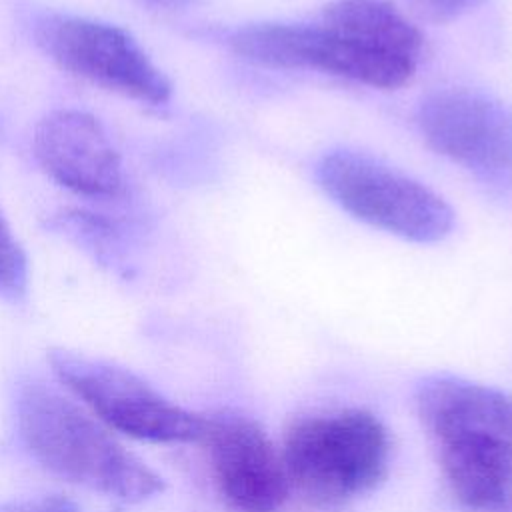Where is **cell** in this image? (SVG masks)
<instances>
[{
  "instance_id": "obj_15",
  "label": "cell",
  "mask_w": 512,
  "mask_h": 512,
  "mask_svg": "<svg viewBox=\"0 0 512 512\" xmlns=\"http://www.w3.org/2000/svg\"><path fill=\"white\" fill-rule=\"evenodd\" d=\"M150 8H156V10H178V8H184L188 6L192 0H138Z\"/></svg>"
},
{
  "instance_id": "obj_7",
  "label": "cell",
  "mask_w": 512,
  "mask_h": 512,
  "mask_svg": "<svg viewBox=\"0 0 512 512\" xmlns=\"http://www.w3.org/2000/svg\"><path fill=\"white\" fill-rule=\"evenodd\" d=\"M228 44L238 56L260 66L320 70L384 90L406 84L418 64L370 48L322 22L252 24L230 34Z\"/></svg>"
},
{
  "instance_id": "obj_2",
  "label": "cell",
  "mask_w": 512,
  "mask_h": 512,
  "mask_svg": "<svg viewBox=\"0 0 512 512\" xmlns=\"http://www.w3.org/2000/svg\"><path fill=\"white\" fill-rule=\"evenodd\" d=\"M16 428L26 452L50 474L120 502H144L166 488L164 478L120 444L86 406L54 386L18 384Z\"/></svg>"
},
{
  "instance_id": "obj_4",
  "label": "cell",
  "mask_w": 512,
  "mask_h": 512,
  "mask_svg": "<svg viewBox=\"0 0 512 512\" xmlns=\"http://www.w3.org/2000/svg\"><path fill=\"white\" fill-rule=\"evenodd\" d=\"M48 362L58 382L106 428L142 442H200L206 416L172 402L132 370L68 348H52Z\"/></svg>"
},
{
  "instance_id": "obj_6",
  "label": "cell",
  "mask_w": 512,
  "mask_h": 512,
  "mask_svg": "<svg viewBox=\"0 0 512 512\" xmlns=\"http://www.w3.org/2000/svg\"><path fill=\"white\" fill-rule=\"evenodd\" d=\"M36 44L64 72L124 98L160 106L172 86L124 28L74 14H46L34 26Z\"/></svg>"
},
{
  "instance_id": "obj_13",
  "label": "cell",
  "mask_w": 512,
  "mask_h": 512,
  "mask_svg": "<svg viewBox=\"0 0 512 512\" xmlns=\"http://www.w3.org/2000/svg\"><path fill=\"white\" fill-rule=\"evenodd\" d=\"M414 14H418L424 20L430 22H450L474 6H478L482 0H406Z\"/></svg>"
},
{
  "instance_id": "obj_3",
  "label": "cell",
  "mask_w": 512,
  "mask_h": 512,
  "mask_svg": "<svg viewBox=\"0 0 512 512\" xmlns=\"http://www.w3.org/2000/svg\"><path fill=\"white\" fill-rule=\"evenodd\" d=\"M390 450V434L378 416L344 408L294 418L280 454L290 488L308 504L342 508L380 486Z\"/></svg>"
},
{
  "instance_id": "obj_14",
  "label": "cell",
  "mask_w": 512,
  "mask_h": 512,
  "mask_svg": "<svg viewBox=\"0 0 512 512\" xmlns=\"http://www.w3.org/2000/svg\"><path fill=\"white\" fill-rule=\"evenodd\" d=\"M0 512H80V506L70 496L52 492L6 504Z\"/></svg>"
},
{
  "instance_id": "obj_10",
  "label": "cell",
  "mask_w": 512,
  "mask_h": 512,
  "mask_svg": "<svg viewBox=\"0 0 512 512\" xmlns=\"http://www.w3.org/2000/svg\"><path fill=\"white\" fill-rule=\"evenodd\" d=\"M32 152L48 178L78 196L112 200L126 192L120 152L104 124L90 112H48L34 128Z\"/></svg>"
},
{
  "instance_id": "obj_8",
  "label": "cell",
  "mask_w": 512,
  "mask_h": 512,
  "mask_svg": "<svg viewBox=\"0 0 512 512\" xmlns=\"http://www.w3.org/2000/svg\"><path fill=\"white\" fill-rule=\"evenodd\" d=\"M426 142L484 182H512V112L488 94L446 88L418 110Z\"/></svg>"
},
{
  "instance_id": "obj_9",
  "label": "cell",
  "mask_w": 512,
  "mask_h": 512,
  "mask_svg": "<svg viewBox=\"0 0 512 512\" xmlns=\"http://www.w3.org/2000/svg\"><path fill=\"white\" fill-rule=\"evenodd\" d=\"M212 480L224 502L238 512H278L292 488L280 450L250 416H206L200 438Z\"/></svg>"
},
{
  "instance_id": "obj_12",
  "label": "cell",
  "mask_w": 512,
  "mask_h": 512,
  "mask_svg": "<svg viewBox=\"0 0 512 512\" xmlns=\"http://www.w3.org/2000/svg\"><path fill=\"white\" fill-rule=\"evenodd\" d=\"M28 292V260L10 224L0 212V296L10 302L24 300Z\"/></svg>"
},
{
  "instance_id": "obj_5",
  "label": "cell",
  "mask_w": 512,
  "mask_h": 512,
  "mask_svg": "<svg viewBox=\"0 0 512 512\" xmlns=\"http://www.w3.org/2000/svg\"><path fill=\"white\" fill-rule=\"evenodd\" d=\"M324 192L354 218L412 242H438L454 226L450 206L418 180L352 150L326 154L316 170Z\"/></svg>"
},
{
  "instance_id": "obj_11",
  "label": "cell",
  "mask_w": 512,
  "mask_h": 512,
  "mask_svg": "<svg viewBox=\"0 0 512 512\" xmlns=\"http://www.w3.org/2000/svg\"><path fill=\"white\" fill-rule=\"evenodd\" d=\"M320 22L380 52L406 60L418 62L422 52L418 28L384 0H334L322 10Z\"/></svg>"
},
{
  "instance_id": "obj_1",
  "label": "cell",
  "mask_w": 512,
  "mask_h": 512,
  "mask_svg": "<svg viewBox=\"0 0 512 512\" xmlns=\"http://www.w3.org/2000/svg\"><path fill=\"white\" fill-rule=\"evenodd\" d=\"M416 412L452 496L476 512H512V396L436 376L420 384Z\"/></svg>"
}]
</instances>
